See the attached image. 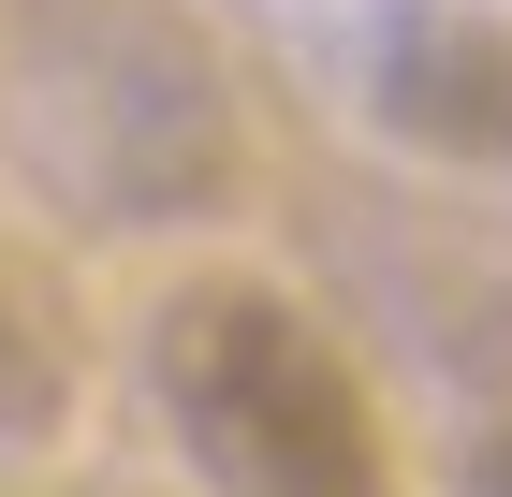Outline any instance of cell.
Wrapping results in <instances>:
<instances>
[{
	"label": "cell",
	"mask_w": 512,
	"mask_h": 497,
	"mask_svg": "<svg viewBox=\"0 0 512 497\" xmlns=\"http://www.w3.org/2000/svg\"><path fill=\"white\" fill-rule=\"evenodd\" d=\"M147 395L205 497H395L352 351L264 278H176L147 322Z\"/></svg>",
	"instance_id": "cell-1"
},
{
	"label": "cell",
	"mask_w": 512,
	"mask_h": 497,
	"mask_svg": "<svg viewBox=\"0 0 512 497\" xmlns=\"http://www.w3.org/2000/svg\"><path fill=\"white\" fill-rule=\"evenodd\" d=\"M44 74V117H59V176L103 205H205L220 191V74L205 44L161 15V0H59L30 44Z\"/></svg>",
	"instance_id": "cell-2"
},
{
	"label": "cell",
	"mask_w": 512,
	"mask_h": 497,
	"mask_svg": "<svg viewBox=\"0 0 512 497\" xmlns=\"http://www.w3.org/2000/svg\"><path fill=\"white\" fill-rule=\"evenodd\" d=\"M381 117L395 147L469 161V176H512V15H395L381 30Z\"/></svg>",
	"instance_id": "cell-3"
},
{
	"label": "cell",
	"mask_w": 512,
	"mask_h": 497,
	"mask_svg": "<svg viewBox=\"0 0 512 497\" xmlns=\"http://www.w3.org/2000/svg\"><path fill=\"white\" fill-rule=\"evenodd\" d=\"M59 381H74L59 307H44V278L0 249V439H44V424H59Z\"/></svg>",
	"instance_id": "cell-4"
},
{
	"label": "cell",
	"mask_w": 512,
	"mask_h": 497,
	"mask_svg": "<svg viewBox=\"0 0 512 497\" xmlns=\"http://www.w3.org/2000/svg\"><path fill=\"white\" fill-rule=\"evenodd\" d=\"M483 497H512V439H498V454H483Z\"/></svg>",
	"instance_id": "cell-5"
}]
</instances>
